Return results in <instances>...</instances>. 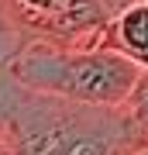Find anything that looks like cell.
<instances>
[{
	"label": "cell",
	"instance_id": "cell-9",
	"mask_svg": "<svg viewBox=\"0 0 148 155\" xmlns=\"http://www.w3.org/2000/svg\"><path fill=\"white\" fill-rule=\"evenodd\" d=\"M141 66H148V59H145V62H141Z\"/></svg>",
	"mask_w": 148,
	"mask_h": 155
},
{
	"label": "cell",
	"instance_id": "cell-8",
	"mask_svg": "<svg viewBox=\"0 0 148 155\" xmlns=\"http://www.w3.org/2000/svg\"><path fill=\"white\" fill-rule=\"evenodd\" d=\"M131 155H148V148H138V152H131Z\"/></svg>",
	"mask_w": 148,
	"mask_h": 155
},
{
	"label": "cell",
	"instance_id": "cell-4",
	"mask_svg": "<svg viewBox=\"0 0 148 155\" xmlns=\"http://www.w3.org/2000/svg\"><path fill=\"white\" fill-rule=\"evenodd\" d=\"M104 45L131 55L134 62L148 59V0H134L121 14H114V21L104 35Z\"/></svg>",
	"mask_w": 148,
	"mask_h": 155
},
{
	"label": "cell",
	"instance_id": "cell-5",
	"mask_svg": "<svg viewBox=\"0 0 148 155\" xmlns=\"http://www.w3.org/2000/svg\"><path fill=\"white\" fill-rule=\"evenodd\" d=\"M124 110L134 117V124L141 127L145 138H148V66H141V72H138L131 93H127V100H124Z\"/></svg>",
	"mask_w": 148,
	"mask_h": 155
},
{
	"label": "cell",
	"instance_id": "cell-2",
	"mask_svg": "<svg viewBox=\"0 0 148 155\" xmlns=\"http://www.w3.org/2000/svg\"><path fill=\"white\" fill-rule=\"evenodd\" d=\"M21 86L55 93L66 100L100 107H124L141 62L110 48V45H59V41H31L17 48L4 62Z\"/></svg>",
	"mask_w": 148,
	"mask_h": 155
},
{
	"label": "cell",
	"instance_id": "cell-7",
	"mask_svg": "<svg viewBox=\"0 0 148 155\" xmlns=\"http://www.w3.org/2000/svg\"><path fill=\"white\" fill-rule=\"evenodd\" d=\"M0 155H11V148H7V141H4V134H0Z\"/></svg>",
	"mask_w": 148,
	"mask_h": 155
},
{
	"label": "cell",
	"instance_id": "cell-3",
	"mask_svg": "<svg viewBox=\"0 0 148 155\" xmlns=\"http://www.w3.org/2000/svg\"><path fill=\"white\" fill-rule=\"evenodd\" d=\"M110 21L104 0H0V62L31 41L104 45Z\"/></svg>",
	"mask_w": 148,
	"mask_h": 155
},
{
	"label": "cell",
	"instance_id": "cell-1",
	"mask_svg": "<svg viewBox=\"0 0 148 155\" xmlns=\"http://www.w3.org/2000/svg\"><path fill=\"white\" fill-rule=\"evenodd\" d=\"M0 134L11 155H131L148 148L124 107H100L21 86L0 62Z\"/></svg>",
	"mask_w": 148,
	"mask_h": 155
},
{
	"label": "cell",
	"instance_id": "cell-6",
	"mask_svg": "<svg viewBox=\"0 0 148 155\" xmlns=\"http://www.w3.org/2000/svg\"><path fill=\"white\" fill-rule=\"evenodd\" d=\"M104 4H107V11H110V14H121L127 4H134V0H104Z\"/></svg>",
	"mask_w": 148,
	"mask_h": 155
}]
</instances>
